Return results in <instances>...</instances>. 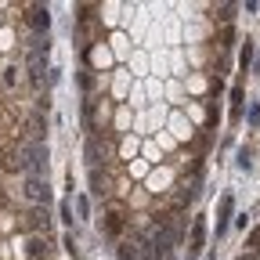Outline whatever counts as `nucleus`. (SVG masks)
Wrapping results in <instances>:
<instances>
[{
    "instance_id": "8",
    "label": "nucleus",
    "mask_w": 260,
    "mask_h": 260,
    "mask_svg": "<svg viewBox=\"0 0 260 260\" xmlns=\"http://www.w3.org/2000/svg\"><path fill=\"white\" fill-rule=\"evenodd\" d=\"M90 184H94V188H90L94 195H105V177H102V174H98V170L90 174Z\"/></svg>"
},
{
    "instance_id": "12",
    "label": "nucleus",
    "mask_w": 260,
    "mask_h": 260,
    "mask_svg": "<svg viewBox=\"0 0 260 260\" xmlns=\"http://www.w3.org/2000/svg\"><path fill=\"white\" fill-rule=\"evenodd\" d=\"M29 253H32V256H44V253H47V246H44L40 239H32V246H29Z\"/></svg>"
},
{
    "instance_id": "6",
    "label": "nucleus",
    "mask_w": 260,
    "mask_h": 260,
    "mask_svg": "<svg viewBox=\"0 0 260 260\" xmlns=\"http://www.w3.org/2000/svg\"><path fill=\"white\" fill-rule=\"evenodd\" d=\"M105 228H109V235H119L123 232V213H109V224Z\"/></svg>"
},
{
    "instance_id": "4",
    "label": "nucleus",
    "mask_w": 260,
    "mask_h": 260,
    "mask_svg": "<svg viewBox=\"0 0 260 260\" xmlns=\"http://www.w3.org/2000/svg\"><path fill=\"white\" fill-rule=\"evenodd\" d=\"M25 195H29L32 203H47V199H51V188H47L40 177H29V184H25Z\"/></svg>"
},
{
    "instance_id": "16",
    "label": "nucleus",
    "mask_w": 260,
    "mask_h": 260,
    "mask_svg": "<svg viewBox=\"0 0 260 260\" xmlns=\"http://www.w3.org/2000/svg\"><path fill=\"white\" fill-rule=\"evenodd\" d=\"M239 260H253V256H239Z\"/></svg>"
},
{
    "instance_id": "13",
    "label": "nucleus",
    "mask_w": 260,
    "mask_h": 260,
    "mask_svg": "<svg viewBox=\"0 0 260 260\" xmlns=\"http://www.w3.org/2000/svg\"><path fill=\"white\" fill-rule=\"evenodd\" d=\"M249 249H260V224L249 232Z\"/></svg>"
},
{
    "instance_id": "5",
    "label": "nucleus",
    "mask_w": 260,
    "mask_h": 260,
    "mask_svg": "<svg viewBox=\"0 0 260 260\" xmlns=\"http://www.w3.org/2000/svg\"><path fill=\"white\" fill-rule=\"evenodd\" d=\"M29 22H32V29H44V32H47V25H51V11H47V8H32Z\"/></svg>"
},
{
    "instance_id": "9",
    "label": "nucleus",
    "mask_w": 260,
    "mask_h": 260,
    "mask_svg": "<svg viewBox=\"0 0 260 260\" xmlns=\"http://www.w3.org/2000/svg\"><path fill=\"white\" fill-rule=\"evenodd\" d=\"M239 112H242V90L235 87L232 90V116H239Z\"/></svg>"
},
{
    "instance_id": "2",
    "label": "nucleus",
    "mask_w": 260,
    "mask_h": 260,
    "mask_svg": "<svg viewBox=\"0 0 260 260\" xmlns=\"http://www.w3.org/2000/svg\"><path fill=\"white\" fill-rule=\"evenodd\" d=\"M232 213H235V199H232V195H220V206H217V239L228 232V224H232Z\"/></svg>"
},
{
    "instance_id": "11",
    "label": "nucleus",
    "mask_w": 260,
    "mask_h": 260,
    "mask_svg": "<svg viewBox=\"0 0 260 260\" xmlns=\"http://www.w3.org/2000/svg\"><path fill=\"white\" fill-rule=\"evenodd\" d=\"M249 126H260V102L249 105Z\"/></svg>"
},
{
    "instance_id": "14",
    "label": "nucleus",
    "mask_w": 260,
    "mask_h": 260,
    "mask_svg": "<svg viewBox=\"0 0 260 260\" xmlns=\"http://www.w3.org/2000/svg\"><path fill=\"white\" fill-rule=\"evenodd\" d=\"M76 210H80V217H90V203L87 199H76Z\"/></svg>"
},
{
    "instance_id": "1",
    "label": "nucleus",
    "mask_w": 260,
    "mask_h": 260,
    "mask_svg": "<svg viewBox=\"0 0 260 260\" xmlns=\"http://www.w3.org/2000/svg\"><path fill=\"white\" fill-rule=\"evenodd\" d=\"M203 249H206V220L195 217V224H191V239H188V256H199Z\"/></svg>"
},
{
    "instance_id": "15",
    "label": "nucleus",
    "mask_w": 260,
    "mask_h": 260,
    "mask_svg": "<svg viewBox=\"0 0 260 260\" xmlns=\"http://www.w3.org/2000/svg\"><path fill=\"white\" fill-rule=\"evenodd\" d=\"M61 220H65V224H73V206H69V203H61Z\"/></svg>"
},
{
    "instance_id": "7",
    "label": "nucleus",
    "mask_w": 260,
    "mask_h": 260,
    "mask_svg": "<svg viewBox=\"0 0 260 260\" xmlns=\"http://www.w3.org/2000/svg\"><path fill=\"white\" fill-rule=\"evenodd\" d=\"M239 61H242V69H249V61H253V40H246V44H242V54H239Z\"/></svg>"
},
{
    "instance_id": "3",
    "label": "nucleus",
    "mask_w": 260,
    "mask_h": 260,
    "mask_svg": "<svg viewBox=\"0 0 260 260\" xmlns=\"http://www.w3.org/2000/svg\"><path fill=\"white\" fill-rule=\"evenodd\" d=\"M44 61H47V40H44V44H37V47L29 51V76H32V80H40Z\"/></svg>"
},
{
    "instance_id": "10",
    "label": "nucleus",
    "mask_w": 260,
    "mask_h": 260,
    "mask_svg": "<svg viewBox=\"0 0 260 260\" xmlns=\"http://www.w3.org/2000/svg\"><path fill=\"white\" fill-rule=\"evenodd\" d=\"M119 260H138V246H119Z\"/></svg>"
}]
</instances>
